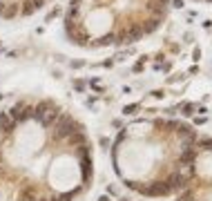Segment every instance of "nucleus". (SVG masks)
I'll list each match as a JSON object with an SVG mask.
<instances>
[{
    "label": "nucleus",
    "instance_id": "nucleus-1",
    "mask_svg": "<svg viewBox=\"0 0 212 201\" xmlns=\"http://www.w3.org/2000/svg\"><path fill=\"white\" fill-rule=\"evenodd\" d=\"M85 128L49 98L0 112V201H76L92 183Z\"/></svg>",
    "mask_w": 212,
    "mask_h": 201
},
{
    "label": "nucleus",
    "instance_id": "nucleus-2",
    "mask_svg": "<svg viewBox=\"0 0 212 201\" xmlns=\"http://www.w3.org/2000/svg\"><path fill=\"white\" fill-rule=\"evenodd\" d=\"M199 134L172 119L136 121L114 143V165L125 186L143 197L181 192L192 177Z\"/></svg>",
    "mask_w": 212,
    "mask_h": 201
},
{
    "label": "nucleus",
    "instance_id": "nucleus-3",
    "mask_svg": "<svg viewBox=\"0 0 212 201\" xmlns=\"http://www.w3.org/2000/svg\"><path fill=\"white\" fill-rule=\"evenodd\" d=\"M168 11L170 0H69L63 29L83 49L121 47L154 34Z\"/></svg>",
    "mask_w": 212,
    "mask_h": 201
},
{
    "label": "nucleus",
    "instance_id": "nucleus-4",
    "mask_svg": "<svg viewBox=\"0 0 212 201\" xmlns=\"http://www.w3.org/2000/svg\"><path fill=\"white\" fill-rule=\"evenodd\" d=\"M177 201H212V139L197 141V159L188 186Z\"/></svg>",
    "mask_w": 212,
    "mask_h": 201
},
{
    "label": "nucleus",
    "instance_id": "nucleus-5",
    "mask_svg": "<svg viewBox=\"0 0 212 201\" xmlns=\"http://www.w3.org/2000/svg\"><path fill=\"white\" fill-rule=\"evenodd\" d=\"M47 5H49V0H0V20L29 18Z\"/></svg>",
    "mask_w": 212,
    "mask_h": 201
},
{
    "label": "nucleus",
    "instance_id": "nucleus-6",
    "mask_svg": "<svg viewBox=\"0 0 212 201\" xmlns=\"http://www.w3.org/2000/svg\"><path fill=\"white\" fill-rule=\"evenodd\" d=\"M194 2H208V5H212V0H194Z\"/></svg>",
    "mask_w": 212,
    "mask_h": 201
}]
</instances>
